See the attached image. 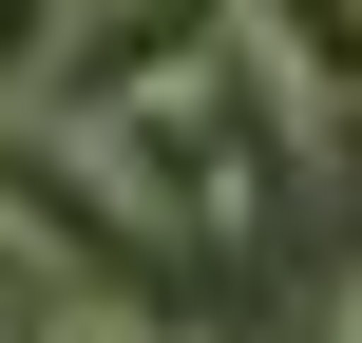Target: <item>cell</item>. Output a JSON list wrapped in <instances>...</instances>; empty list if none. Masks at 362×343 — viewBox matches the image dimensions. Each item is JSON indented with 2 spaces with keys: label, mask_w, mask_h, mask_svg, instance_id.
<instances>
[{
  "label": "cell",
  "mask_w": 362,
  "mask_h": 343,
  "mask_svg": "<svg viewBox=\"0 0 362 343\" xmlns=\"http://www.w3.org/2000/svg\"><path fill=\"white\" fill-rule=\"evenodd\" d=\"M38 115H57V153H76L134 229H172V248H229V229H248L229 134H210V95H191L172 57H57V76H38Z\"/></svg>",
  "instance_id": "1"
},
{
  "label": "cell",
  "mask_w": 362,
  "mask_h": 343,
  "mask_svg": "<svg viewBox=\"0 0 362 343\" xmlns=\"http://www.w3.org/2000/svg\"><path fill=\"white\" fill-rule=\"evenodd\" d=\"M267 57H286V95L325 115V134H362V0H229Z\"/></svg>",
  "instance_id": "2"
},
{
  "label": "cell",
  "mask_w": 362,
  "mask_h": 343,
  "mask_svg": "<svg viewBox=\"0 0 362 343\" xmlns=\"http://www.w3.org/2000/svg\"><path fill=\"white\" fill-rule=\"evenodd\" d=\"M57 19H76V0H0V95H38V76H57Z\"/></svg>",
  "instance_id": "3"
},
{
  "label": "cell",
  "mask_w": 362,
  "mask_h": 343,
  "mask_svg": "<svg viewBox=\"0 0 362 343\" xmlns=\"http://www.w3.org/2000/svg\"><path fill=\"white\" fill-rule=\"evenodd\" d=\"M38 343H172V325H134V306H95V286H57V306H38Z\"/></svg>",
  "instance_id": "4"
},
{
  "label": "cell",
  "mask_w": 362,
  "mask_h": 343,
  "mask_svg": "<svg viewBox=\"0 0 362 343\" xmlns=\"http://www.w3.org/2000/svg\"><path fill=\"white\" fill-rule=\"evenodd\" d=\"M325 343H362V286H344V306H325Z\"/></svg>",
  "instance_id": "5"
}]
</instances>
